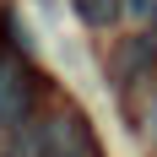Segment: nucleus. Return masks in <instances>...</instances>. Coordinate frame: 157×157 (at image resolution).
I'll return each instance as SVG.
<instances>
[{"mask_svg": "<svg viewBox=\"0 0 157 157\" xmlns=\"http://www.w3.org/2000/svg\"><path fill=\"white\" fill-rule=\"evenodd\" d=\"M33 98H38V81H33V71L22 65V54L0 49V130H6V136L27 125Z\"/></svg>", "mask_w": 157, "mask_h": 157, "instance_id": "obj_1", "label": "nucleus"}, {"mask_svg": "<svg viewBox=\"0 0 157 157\" xmlns=\"http://www.w3.org/2000/svg\"><path fill=\"white\" fill-rule=\"evenodd\" d=\"M44 157H98V141L92 130H87V119L81 114H54L44 125Z\"/></svg>", "mask_w": 157, "mask_h": 157, "instance_id": "obj_2", "label": "nucleus"}, {"mask_svg": "<svg viewBox=\"0 0 157 157\" xmlns=\"http://www.w3.org/2000/svg\"><path fill=\"white\" fill-rule=\"evenodd\" d=\"M71 6H76V11L87 16L92 27H103V22H109V16H114V0H71Z\"/></svg>", "mask_w": 157, "mask_h": 157, "instance_id": "obj_3", "label": "nucleus"}, {"mask_svg": "<svg viewBox=\"0 0 157 157\" xmlns=\"http://www.w3.org/2000/svg\"><path fill=\"white\" fill-rule=\"evenodd\" d=\"M146 130L157 136V81H152V103H146Z\"/></svg>", "mask_w": 157, "mask_h": 157, "instance_id": "obj_4", "label": "nucleus"}]
</instances>
